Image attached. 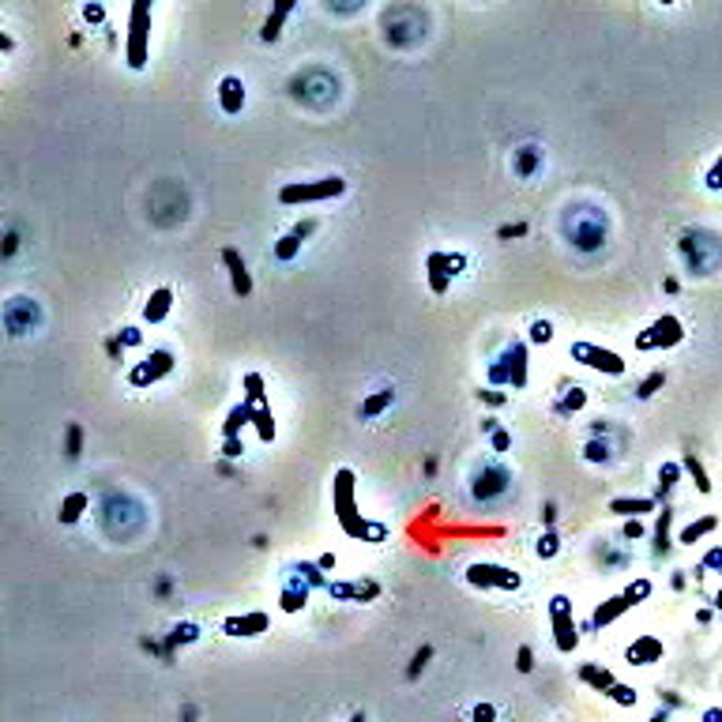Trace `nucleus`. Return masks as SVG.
I'll list each match as a JSON object with an SVG mask.
<instances>
[{"mask_svg":"<svg viewBox=\"0 0 722 722\" xmlns=\"http://www.w3.org/2000/svg\"><path fill=\"white\" fill-rule=\"evenodd\" d=\"M331 501H335V515L342 523V531L350 534V538H365V520L358 515V504H354V470L342 467L335 474V486H331Z\"/></svg>","mask_w":722,"mask_h":722,"instance_id":"f257e3e1","label":"nucleus"},{"mask_svg":"<svg viewBox=\"0 0 722 722\" xmlns=\"http://www.w3.org/2000/svg\"><path fill=\"white\" fill-rule=\"evenodd\" d=\"M346 192V181L342 177H320V181H290L282 184L279 192V203H316V200H331V196H342Z\"/></svg>","mask_w":722,"mask_h":722,"instance_id":"f03ea898","label":"nucleus"},{"mask_svg":"<svg viewBox=\"0 0 722 722\" xmlns=\"http://www.w3.org/2000/svg\"><path fill=\"white\" fill-rule=\"evenodd\" d=\"M489 384H508L515 392L527 387V346L523 342H512L504 350V358L489 365Z\"/></svg>","mask_w":722,"mask_h":722,"instance_id":"7ed1b4c3","label":"nucleus"},{"mask_svg":"<svg viewBox=\"0 0 722 722\" xmlns=\"http://www.w3.org/2000/svg\"><path fill=\"white\" fill-rule=\"evenodd\" d=\"M549 621H553V643H557L561 655H572L579 643V632H576V621H572V602L568 595H553L549 602Z\"/></svg>","mask_w":722,"mask_h":722,"instance_id":"20e7f679","label":"nucleus"},{"mask_svg":"<svg viewBox=\"0 0 722 722\" xmlns=\"http://www.w3.org/2000/svg\"><path fill=\"white\" fill-rule=\"evenodd\" d=\"M147 38H151V8L132 4V26H128V64L132 68H143L147 64Z\"/></svg>","mask_w":722,"mask_h":722,"instance_id":"39448f33","label":"nucleus"},{"mask_svg":"<svg viewBox=\"0 0 722 722\" xmlns=\"http://www.w3.org/2000/svg\"><path fill=\"white\" fill-rule=\"evenodd\" d=\"M568 354L576 358V361H583V365L598 369V373H609V376H621V373H625V358L613 354V350L595 346V342H572Z\"/></svg>","mask_w":722,"mask_h":722,"instance_id":"423d86ee","label":"nucleus"},{"mask_svg":"<svg viewBox=\"0 0 722 722\" xmlns=\"http://www.w3.org/2000/svg\"><path fill=\"white\" fill-rule=\"evenodd\" d=\"M42 323V309L34 305L31 298H12L4 305V328L8 335H26Z\"/></svg>","mask_w":722,"mask_h":722,"instance_id":"0eeeda50","label":"nucleus"},{"mask_svg":"<svg viewBox=\"0 0 722 722\" xmlns=\"http://www.w3.org/2000/svg\"><path fill=\"white\" fill-rule=\"evenodd\" d=\"M173 373V354L170 350H151V358L140 361V365L128 373V384L132 387H151V384H159L162 376H170Z\"/></svg>","mask_w":722,"mask_h":722,"instance_id":"6e6552de","label":"nucleus"},{"mask_svg":"<svg viewBox=\"0 0 722 722\" xmlns=\"http://www.w3.org/2000/svg\"><path fill=\"white\" fill-rule=\"evenodd\" d=\"M467 579L474 583V587H501V591H515V587H520V576L501 568V564H470Z\"/></svg>","mask_w":722,"mask_h":722,"instance_id":"1a4fd4ad","label":"nucleus"},{"mask_svg":"<svg viewBox=\"0 0 722 722\" xmlns=\"http://www.w3.org/2000/svg\"><path fill=\"white\" fill-rule=\"evenodd\" d=\"M684 339L681 331V320L677 316H662L651 323V335H640V350H651V346H677Z\"/></svg>","mask_w":722,"mask_h":722,"instance_id":"9d476101","label":"nucleus"},{"mask_svg":"<svg viewBox=\"0 0 722 722\" xmlns=\"http://www.w3.org/2000/svg\"><path fill=\"white\" fill-rule=\"evenodd\" d=\"M222 264L230 267V290H234L237 298H248V294H252V275H248L241 252L237 248H222Z\"/></svg>","mask_w":722,"mask_h":722,"instance_id":"9b49d317","label":"nucleus"},{"mask_svg":"<svg viewBox=\"0 0 722 722\" xmlns=\"http://www.w3.org/2000/svg\"><path fill=\"white\" fill-rule=\"evenodd\" d=\"M245 83H241L237 76H226L218 83V106H222V113L226 117H237L241 109H245Z\"/></svg>","mask_w":722,"mask_h":722,"instance_id":"f8f14e48","label":"nucleus"},{"mask_svg":"<svg viewBox=\"0 0 722 722\" xmlns=\"http://www.w3.org/2000/svg\"><path fill=\"white\" fill-rule=\"evenodd\" d=\"M312 230H316V218H305V222H298V226H294L290 234H286V237L279 241V245H275V260H282V264H286V260H294V256L301 252V241L309 237Z\"/></svg>","mask_w":722,"mask_h":722,"instance_id":"ddd939ff","label":"nucleus"},{"mask_svg":"<svg viewBox=\"0 0 722 722\" xmlns=\"http://www.w3.org/2000/svg\"><path fill=\"white\" fill-rule=\"evenodd\" d=\"M425 267H429V290H433V294H448V286H451V264H448V252H429Z\"/></svg>","mask_w":722,"mask_h":722,"instance_id":"4468645a","label":"nucleus"},{"mask_svg":"<svg viewBox=\"0 0 722 722\" xmlns=\"http://www.w3.org/2000/svg\"><path fill=\"white\" fill-rule=\"evenodd\" d=\"M170 309H173V290H170V286H159V290H151V298H147V305H143V320L147 323H162L166 316H170Z\"/></svg>","mask_w":722,"mask_h":722,"instance_id":"2eb2a0df","label":"nucleus"},{"mask_svg":"<svg viewBox=\"0 0 722 722\" xmlns=\"http://www.w3.org/2000/svg\"><path fill=\"white\" fill-rule=\"evenodd\" d=\"M267 613H241V617H226V636H256V632H267Z\"/></svg>","mask_w":722,"mask_h":722,"instance_id":"dca6fc26","label":"nucleus"},{"mask_svg":"<svg viewBox=\"0 0 722 722\" xmlns=\"http://www.w3.org/2000/svg\"><path fill=\"white\" fill-rule=\"evenodd\" d=\"M662 659V640H655V636H640L632 647H628V662L632 666H651Z\"/></svg>","mask_w":722,"mask_h":722,"instance_id":"f3484780","label":"nucleus"},{"mask_svg":"<svg viewBox=\"0 0 722 722\" xmlns=\"http://www.w3.org/2000/svg\"><path fill=\"white\" fill-rule=\"evenodd\" d=\"M294 12V0H279V4L271 8V15L264 19V31H260V38L264 42H279L282 38V23H286V15Z\"/></svg>","mask_w":722,"mask_h":722,"instance_id":"a211bd4d","label":"nucleus"},{"mask_svg":"<svg viewBox=\"0 0 722 722\" xmlns=\"http://www.w3.org/2000/svg\"><path fill=\"white\" fill-rule=\"evenodd\" d=\"M392 403H395V392H392V387H380V392H373L365 403L358 406V418H361V422H373V418H380V414H384Z\"/></svg>","mask_w":722,"mask_h":722,"instance_id":"6ab92c4d","label":"nucleus"},{"mask_svg":"<svg viewBox=\"0 0 722 722\" xmlns=\"http://www.w3.org/2000/svg\"><path fill=\"white\" fill-rule=\"evenodd\" d=\"M305 602H309V583H301V576H298L294 583L282 587L279 606H282V613H298V609H305Z\"/></svg>","mask_w":722,"mask_h":722,"instance_id":"aec40b11","label":"nucleus"},{"mask_svg":"<svg viewBox=\"0 0 722 722\" xmlns=\"http://www.w3.org/2000/svg\"><path fill=\"white\" fill-rule=\"evenodd\" d=\"M87 508H90V497H87V493H68V497H64V501H61V512H57V520H61L64 527H72V523H76L83 512H87Z\"/></svg>","mask_w":722,"mask_h":722,"instance_id":"412c9836","label":"nucleus"},{"mask_svg":"<svg viewBox=\"0 0 722 722\" xmlns=\"http://www.w3.org/2000/svg\"><path fill=\"white\" fill-rule=\"evenodd\" d=\"M609 512L613 515H643V512H655V501H647V497H617V501H609Z\"/></svg>","mask_w":722,"mask_h":722,"instance_id":"4be33fe9","label":"nucleus"},{"mask_svg":"<svg viewBox=\"0 0 722 722\" xmlns=\"http://www.w3.org/2000/svg\"><path fill=\"white\" fill-rule=\"evenodd\" d=\"M252 410L256 406H248L245 399H241L234 410L226 414V425H222V437H241V429H245L248 422H252Z\"/></svg>","mask_w":722,"mask_h":722,"instance_id":"5701e85b","label":"nucleus"},{"mask_svg":"<svg viewBox=\"0 0 722 722\" xmlns=\"http://www.w3.org/2000/svg\"><path fill=\"white\" fill-rule=\"evenodd\" d=\"M632 606V602H628L625 595H617V598H609V602H602V606L595 609V628H606V625H613L617 617L625 613V609Z\"/></svg>","mask_w":722,"mask_h":722,"instance_id":"b1692460","label":"nucleus"},{"mask_svg":"<svg viewBox=\"0 0 722 722\" xmlns=\"http://www.w3.org/2000/svg\"><path fill=\"white\" fill-rule=\"evenodd\" d=\"M252 425H256V433H260V440L264 444H271L275 440V414H271V406H256L252 410Z\"/></svg>","mask_w":722,"mask_h":722,"instance_id":"393cba45","label":"nucleus"},{"mask_svg":"<svg viewBox=\"0 0 722 722\" xmlns=\"http://www.w3.org/2000/svg\"><path fill=\"white\" fill-rule=\"evenodd\" d=\"M538 162H542V151H538V147H520L512 166H515V173H520V177H531Z\"/></svg>","mask_w":722,"mask_h":722,"instance_id":"a878e982","label":"nucleus"},{"mask_svg":"<svg viewBox=\"0 0 722 722\" xmlns=\"http://www.w3.org/2000/svg\"><path fill=\"white\" fill-rule=\"evenodd\" d=\"M715 527H719V515H703V520H696L692 527H684V531H681V542L692 545V542H700L703 534H711Z\"/></svg>","mask_w":722,"mask_h":722,"instance_id":"bb28decb","label":"nucleus"},{"mask_svg":"<svg viewBox=\"0 0 722 722\" xmlns=\"http://www.w3.org/2000/svg\"><path fill=\"white\" fill-rule=\"evenodd\" d=\"M245 403H248V406H264V403H267L264 376H260V373H245Z\"/></svg>","mask_w":722,"mask_h":722,"instance_id":"cd10ccee","label":"nucleus"},{"mask_svg":"<svg viewBox=\"0 0 722 722\" xmlns=\"http://www.w3.org/2000/svg\"><path fill=\"white\" fill-rule=\"evenodd\" d=\"M579 677H583V681H591L598 692H609V689L617 684V681H613V673H609V670H598V666H583V670H579Z\"/></svg>","mask_w":722,"mask_h":722,"instance_id":"c85d7f7f","label":"nucleus"},{"mask_svg":"<svg viewBox=\"0 0 722 722\" xmlns=\"http://www.w3.org/2000/svg\"><path fill=\"white\" fill-rule=\"evenodd\" d=\"M684 470L692 474V481H696V489H700V493H711V481H707V474H703V467H700V459L692 456V451L684 456Z\"/></svg>","mask_w":722,"mask_h":722,"instance_id":"c756f323","label":"nucleus"},{"mask_svg":"<svg viewBox=\"0 0 722 722\" xmlns=\"http://www.w3.org/2000/svg\"><path fill=\"white\" fill-rule=\"evenodd\" d=\"M670 520H673V512H670V508H662L659 531H655V553H666V549H670V538H666V531H670Z\"/></svg>","mask_w":722,"mask_h":722,"instance_id":"7c9ffc66","label":"nucleus"},{"mask_svg":"<svg viewBox=\"0 0 722 722\" xmlns=\"http://www.w3.org/2000/svg\"><path fill=\"white\" fill-rule=\"evenodd\" d=\"M534 549H538V557L542 561H549V557H557V549H561V542H557V534L553 531H545L542 538H538V545H534Z\"/></svg>","mask_w":722,"mask_h":722,"instance_id":"2f4dec72","label":"nucleus"},{"mask_svg":"<svg viewBox=\"0 0 722 722\" xmlns=\"http://www.w3.org/2000/svg\"><path fill=\"white\" fill-rule=\"evenodd\" d=\"M606 696L613 703H621V707H636V689H628V684H613Z\"/></svg>","mask_w":722,"mask_h":722,"instance_id":"473e14b6","label":"nucleus"},{"mask_svg":"<svg viewBox=\"0 0 722 722\" xmlns=\"http://www.w3.org/2000/svg\"><path fill=\"white\" fill-rule=\"evenodd\" d=\"M647 595H651V579H636V583H632V587H628V591H625V598H628V602H632V606H636V602H643Z\"/></svg>","mask_w":722,"mask_h":722,"instance_id":"72a5a7b5","label":"nucleus"},{"mask_svg":"<svg viewBox=\"0 0 722 722\" xmlns=\"http://www.w3.org/2000/svg\"><path fill=\"white\" fill-rule=\"evenodd\" d=\"M583 456H587L591 463H598V459H609V444H606V440H587V448H583Z\"/></svg>","mask_w":722,"mask_h":722,"instance_id":"f704fd0d","label":"nucleus"},{"mask_svg":"<svg viewBox=\"0 0 722 722\" xmlns=\"http://www.w3.org/2000/svg\"><path fill=\"white\" fill-rule=\"evenodd\" d=\"M662 384H666V373H651V376H647V380L640 384V399H651V395L659 392Z\"/></svg>","mask_w":722,"mask_h":722,"instance_id":"c9c22d12","label":"nucleus"},{"mask_svg":"<svg viewBox=\"0 0 722 722\" xmlns=\"http://www.w3.org/2000/svg\"><path fill=\"white\" fill-rule=\"evenodd\" d=\"M553 339V323L549 320H534L531 323V342H549Z\"/></svg>","mask_w":722,"mask_h":722,"instance_id":"e433bc0d","label":"nucleus"},{"mask_svg":"<svg viewBox=\"0 0 722 722\" xmlns=\"http://www.w3.org/2000/svg\"><path fill=\"white\" fill-rule=\"evenodd\" d=\"M677 470H681L677 463H666V467H662V481H659V493H670V489H673V481H677Z\"/></svg>","mask_w":722,"mask_h":722,"instance_id":"4c0bfd02","label":"nucleus"},{"mask_svg":"<svg viewBox=\"0 0 722 722\" xmlns=\"http://www.w3.org/2000/svg\"><path fill=\"white\" fill-rule=\"evenodd\" d=\"M196 636H200L196 625H177V628H173V636H170V643H192Z\"/></svg>","mask_w":722,"mask_h":722,"instance_id":"58836bf2","label":"nucleus"},{"mask_svg":"<svg viewBox=\"0 0 722 722\" xmlns=\"http://www.w3.org/2000/svg\"><path fill=\"white\" fill-rule=\"evenodd\" d=\"M583 403H587V395H583V387H572V392L564 395V403H561V406H564V410H579Z\"/></svg>","mask_w":722,"mask_h":722,"instance_id":"ea45409f","label":"nucleus"},{"mask_svg":"<svg viewBox=\"0 0 722 722\" xmlns=\"http://www.w3.org/2000/svg\"><path fill=\"white\" fill-rule=\"evenodd\" d=\"M120 346H140L143 342V335H140V328H120Z\"/></svg>","mask_w":722,"mask_h":722,"instance_id":"a19ab883","label":"nucleus"},{"mask_svg":"<svg viewBox=\"0 0 722 722\" xmlns=\"http://www.w3.org/2000/svg\"><path fill=\"white\" fill-rule=\"evenodd\" d=\"M241 451H245V444H241V437H226V444H222V456H226V459H237Z\"/></svg>","mask_w":722,"mask_h":722,"instance_id":"79ce46f5","label":"nucleus"},{"mask_svg":"<svg viewBox=\"0 0 722 722\" xmlns=\"http://www.w3.org/2000/svg\"><path fill=\"white\" fill-rule=\"evenodd\" d=\"M489 437H493V448H497V451H508V448H512V433H508V429H497V433H489Z\"/></svg>","mask_w":722,"mask_h":722,"instance_id":"37998d69","label":"nucleus"},{"mask_svg":"<svg viewBox=\"0 0 722 722\" xmlns=\"http://www.w3.org/2000/svg\"><path fill=\"white\" fill-rule=\"evenodd\" d=\"M429 659H433V647H422V651H418V659H414V666H410V681L418 677V673H422V666L429 662Z\"/></svg>","mask_w":722,"mask_h":722,"instance_id":"c03bdc74","label":"nucleus"},{"mask_svg":"<svg viewBox=\"0 0 722 722\" xmlns=\"http://www.w3.org/2000/svg\"><path fill=\"white\" fill-rule=\"evenodd\" d=\"M493 715H497L493 703H478L474 707V722H493Z\"/></svg>","mask_w":722,"mask_h":722,"instance_id":"a18cd8bd","label":"nucleus"},{"mask_svg":"<svg viewBox=\"0 0 722 722\" xmlns=\"http://www.w3.org/2000/svg\"><path fill=\"white\" fill-rule=\"evenodd\" d=\"M520 673H531V666H534V655H531V647H520Z\"/></svg>","mask_w":722,"mask_h":722,"instance_id":"49530a36","label":"nucleus"},{"mask_svg":"<svg viewBox=\"0 0 722 722\" xmlns=\"http://www.w3.org/2000/svg\"><path fill=\"white\" fill-rule=\"evenodd\" d=\"M83 15H87V23H102L106 8H102V4H87V8H83Z\"/></svg>","mask_w":722,"mask_h":722,"instance_id":"de8ad7c7","label":"nucleus"},{"mask_svg":"<svg viewBox=\"0 0 722 722\" xmlns=\"http://www.w3.org/2000/svg\"><path fill=\"white\" fill-rule=\"evenodd\" d=\"M703 568H722V549H707V557H703Z\"/></svg>","mask_w":722,"mask_h":722,"instance_id":"09e8293b","label":"nucleus"},{"mask_svg":"<svg viewBox=\"0 0 722 722\" xmlns=\"http://www.w3.org/2000/svg\"><path fill=\"white\" fill-rule=\"evenodd\" d=\"M625 538H643V523H636V520H632V523L625 527Z\"/></svg>","mask_w":722,"mask_h":722,"instance_id":"8fccbe9b","label":"nucleus"},{"mask_svg":"<svg viewBox=\"0 0 722 722\" xmlns=\"http://www.w3.org/2000/svg\"><path fill=\"white\" fill-rule=\"evenodd\" d=\"M707 184H711V188H722V162L715 166V170H711V177H707Z\"/></svg>","mask_w":722,"mask_h":722,"instance_id":"3c124183","label":"nucleus"},{"mask_svg":"<svg viewBox=\"0 0 722 722\" xmlns=\"http://www.w3.org/2000/svg\"><path fill=\"white\" fill-rule=\"evenodd\" d=\"M316 564H320V572H328V568H335V553H323V557H320Z\"/></svg>","mask_w":722,"mask_h":722,"instance_id":"603ef678","label":"nucleus"},{"mask_svg":"<svg viewBox=\"0 0 722 722\" xmlns=\"http://www.w3.org/2000/svg\"><path fill=\"white\" fill-rule=\"evenodd\" d=\"M520 234H527V226H504L501 230V237H520Z\"/></svg>","mask_w":722,"mask_h":722,"instance_id":"864d4df0","label":"nucleus"},{"mask_svg":"<svg viewBox=\"0 0 722 722\" xmlns=\"http://www.w3.org/2000/svg\"><path fill=\"white\" fill-rule=\"evenodd\" d=\"M478 395H481L486 403H504V395H501V392H478Z\"/></svg>","mask_w":722,"mask_h":722,"instance_id":"5fc2aeb1","label":"nucleus"},{"mask_svg":"<svg viewBox=\"0 0 722 722\" xmlns=\"http://www.w3.org/2000/svg\"><path fill=\"white\" fill-rule=\"evenodd\" d=\"M703 722H722V711H719V707H711V711H703Z\"/></svg>","mask_w":722,"mask_h":722,"instance_id":"6e6d98bb","label":"nucleus"},{"mask_svg":"<svg viewBox=\"0 0 722 722\" xmlns=\"http://www.w3.org/2000/svg\"><path fill=\"white\" fill-rule=\"evenodd\" d=\"M350 722H365V715H354V719H350Z\"/></svg>","mask_w":722,"mask_h":722,"instance_id":"4d7b16f0","label":"nucleus"},{"mask_svg":"<svg viewBox=\"0 0 722 722\" xmlns=\"http://www.w3.org/2000/svg\"><path fill=\"white\" fill-rule=\"evenodd\" d=\"M651 722H666V715H655V719H651Z\"/></svg>","mask_w":722,"mask_h":722,"instance_id":"13d9d810","label":"nucleus"},{"mask_svg":"<svg viewBox=\"0 0 722 722\" xmlns=\"http://www.w3.org/2000/svg\"><path fill=\"white\" fill-rule=\"evenodd\" d=\"M715 606H719V609H722V595H719V598H715Z\"/></svg>","mask_w":722,"mask_h":722,"instance_id":"bf43d9fd","label":"nucleus"}]
</instances>
